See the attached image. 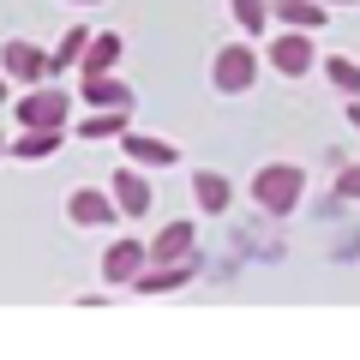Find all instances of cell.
<instances>
[{"label": "cell", "mask_w": 360, "mask_h": 360, "mask_svg": "<svg viewBox=\"0 0 360 360\" xmlns=\"http://www.w3.org/2000/svg\"><path fill=\"white\" fill-rule=\"evenodd\" d=\"M193 246H198V222H168V229L144 246V258H150V264H186Z\"/></svg>", "instance_id": "8992f818"}, {"label": "cell", "mask_w": 360, "mask_h": 360, "mask_svg": "<svg viewBox=\"0 0 360 360\" xmlns=\"http://www.w3.org/2000/svg\"><path fill=\"white\" fill-rule=\"evenodd\" d=\"M84 42H90V30H84V25H72V30L60 37V49L49 54V72H66V66H78V54H84Z\"/></svg>", "instance_id": "d6986e66"}, {"label": "cell", "mask_w": 360, "mask_h": 360, "mask_svg": "<svg viewBox=\"0 0 360 360\" xmlns=\"http://www.w3.org/2000/svg\"><path fill=\"white\" fill-rule=\"evenodd\" d=\"M324 78H330L342 96H360V60H348V54H330V60H324Z\"/></svg>", "instance_id": "ac0fdd59"}, {"label": "cell", "mask_w": 360, "mask_h": 360, "mask_svg": "<svg viewBox=\"0 0 360 360\" xmlns=\"http://www.w3.org/2000/svg\"><path fill=\"white\" fill-rule=\"evenodd\" d=\"M193 283V258H186V264H144L139 276H132V288H139V295H168V288H186Z\"/></svg>", "instance_id": "4fadbf2b"}, {"label": "cell", "mask_w": 360, "mask_h": 360, "mask_svg": "<svg viewBox=\"0 0 360 360\" xmlns=\"http://www.w3.org/2000/svg\"><path fill=\"white\" fill-rule=\"evenodd\" d=\"M78 6H103V0H78Z\"/></svg>", "instance_id": "d4e9b609"}, {"label": "cell", "mask_w": 360, "mask_h": 360, "mask_svg": "<svg viewBox=\"0 0 360 360\" xmlns=\"http://www.w3.org/2000/svg\"><path fill=\"white\" fill-rule=\"evenodd\" d=\"M210 78H217L222 96H246V90L258 84V54L246 49V42H229V49H217V66H210Z\"/></svg>", "instance_id": "7a4b0ae2"}, {"label": "cell", "mask_w": 360, "mask_h": 360, "mask_svg": "<svg viewBox=\"0 0 360 360\" xmlns=\"http://www.w3.org/2000/svg\"><path fill=\"white\" fill-rule=\"evenodd\" d=\"M120 139H127V156L139 168H174L180 162V150L168 139H150V132H120Z\"/></svg>", "instance_id": "8fae6325"}, {"label": "cell", "mask_w": 360, "mask_h": 360, "mask_svg": "<svg viewBox=\"0 0 360 360\" xmlns=\"http://www.w3.org/2000/svg\"><path fill=\"white\" fill-rule=\"evenodd\" d=\"M108 198H115L120 217H150V180H144L139 168H115V180H108Z\"/></svg>", "instance_id": "52a82bcc"}, {"label": "cell", "mask_w": 360, "mask_h": 360, "mask_svg": "<svg viewBox=\"0 0 360 360\" xmlns=\"http://www.w3.org/2000/svg\"><path fill=\"white\" fill-rule=\"evenodd\" d=\"M0 150H6V132H0Z\"/></svg>", "instance_id": "484cf974"}, {"label": "cell", "mask_w": 360, "mask_h": 360, "mask_svg": "<svg viewBox=\"0 0 360 360\" xmlns=\"http://www.w3.org/2000/svg\"><path fill=\"white\" fill-rule=\"evenodd\" d=\"M336 198H360V162L336 174Z\"/></svg>", "instance_id": "44dd1931"}, {"label": "cell", "mask_w": 360, "mask_h": 360, "mask_svg": "<svg viewBox=\"0 0 360 360\" xmlns=\"http://www.w3.org/2000/svg\"><path fill=\"white\" fill-rule=\"evenodd\" d=\"M324 0H270V18H283L288 30H324Z\"/></svg>", "instance_id": "5bb4252c"}, {"label": "cell", "mask_w": 360, "mask_h": 360, "mask_svg": "<svg viewBox=\"0 0 360 360\" xmlns=\"http://www.w3.org/2000/svg\"><path fill=\"white\" fill-rule=\"evenodd\" d=\"M193 198H198L205 217H222V210L234 205V186H229V174H217V168H198L193 174Z\"/></svg>", "instance_id": "9c48e42d"}, {"label": "cell", "mask_w": 360, "mask_h": 360, "mask_svg": "<svg viewBox=\"0 0 360 360\" xmlns=\"http://www.w3.org/2000/svg\"><path fill=\"white\" fill-rule=\"evenodd\" d=\"M6 84H13V78H6V72H0V103H6Z\"/></svg>", "instance_id": "603a6c76"}, {"label": "cell", "mask_w": 360, "mask_h": 360, "mask_svg": "<svg viewBox=\"0 0 360 360\" xmlns=\"http://www.w3.org/2000/svg\"><path fill=\"white\" fill-rule=\"evenodd\" d=\"M234 18H240L246 37H258V30H270V0H229Z\"/></svg>", "instance_id": "ffe728a7"}, {"label": "cell", "mask_w": 360, "mask_h": 360, "mask_svg": "<svg viewBox=\"0 0 360 360\" xmlns=\"http://www.w3.org/2000/svg\"><path fill=\"white\" fill-rule=\"evenodd\" d=\"M13 120H18V127H66V96H60V90H49V84H42V90H25V96H18V108H13Z\"/></svg>", "instance_id": "3957f363"}, {"label": "cell", "mask_w": 360, "mask_h": 360, "mask_svg": "<svg viewBox=\"0 0 360 360\" xmlns=\"http://www.w3.org/2000/svg\"><path fill=\"white\" fill-rule=\"evenodd\" d=\"M0 72L13 78V84H42V78H49V54H42L37 42H6V49H0Z\"/></svg>", "instance_id": "5b68a950"}, {"label": "cell", "mask_w": 360, "mask_h": 360, "mask_svg": "<svg viewBox=\"0 0 360 360\" xmlns=\"http://www.w3.org/2000/svg\"><path fill=\"white\" fill-rule=\"evenodd\" d=\"M324 6H354V0H324Z\"/></svg>", "instance_id": "cb8c5ba5"}, {"label": "cell", "mask_w": 360, "mask_h": 360, "mask_svg": "<svg viewBox=\"0 0 360 360\" xmlns=\"http://www.w3.org/2000/svg\"><path fill=\"white\" fill-rule=\"evenodd\" d=\"M78 90H84V103H90V108H132V90L120 84V78H108V72L78 78Z\"/></svg>", "instance_id": "9a60e30c"}, {"label": "cell", "mask_w": 360, "mask_h": 360, "mask_svg": "<svg viewBox=\"0 0 360 360\" xmlns=\"http://www.w3.org/2000/svg\"><path fill=\"white\" fill-rule=\"evenodd\" d=\"M132 108H96L90 120H78V139H120Z\"/></svg>", "instance_id": "e0dca14e"}, {"label": "cell", "mask_w": 360, "mask_h": 360, "mask_svg": "<svg viewBox=\"0 0 360 360\" xmlns=\"http://www.w3.org/2000/svg\"><path fill=\"white\" fill-rule=\"evenodd\" d=\"M144 264H150V258H144L139 240H115V246H108V258H103V283H127L132 288V276H139Z\"/></svg>", "instance_id": "30bf717a"}, {"label": "cell", "mask_w": 360, "mask_h": 360, "mask_svg": "<svg viewBox=\"0 0 360 360\" xmlns=\"http://www.w3.org/2000/svg\"><path fill=\"white\" fill-rule=\"evenodd\" d=\"M312 60H319V54H312V37H307V30H276V37H270V66H276L283 78L312 72Z\"/></svg>", "instance_id": "277c9868"}, {"label": "cell", "mask_w": 360, "mask_h": 360, "mask_svg": "<svg viewBox=\"0 0 360 360\" xmlns=\"http://www.w3.org/2000/svg\"><path fill=\"white\" fill-rule=\"evenodd\" d=\"M348 127H360V96H348Z\"/></svg>", "instance_id": "7402d4cb"}, {"label": "cell", "mask_w": 360, "mask_h": 360, "mask_svg": "<svg viewBox=\"0 0 360 360\" xmlns=\"http://www.w3.org/2000/svg\"><path fill=\"white\" fill-rule=\"evenodd\" d=\"M66 217H72L78 229H103V222H120V210H115V198H108V193H96V186H78V193L66 198Z\"/></svg>", "instance_id": "ba28073f"}, {"label": "cell", "mask_w": 360, "mask_h": 360, "mask_svg": "<svg viewBox=\"0 0 360 360\" xmlns=\"http://www.w3.org/2000/svg\"><path fill=\"white\" fill-rule=\"evenodd\" d=\"M300 198H307V174H300L295 162H264L252 174V205L264 210V217H288Z\"/></svg>", "instance_id": "6da1fadb"}, {"label": "cell", "mask_w": 360, "mask_h": 360, "mask_svg": "<svg viewBox=\"0 0 360 360\" xmlns=\"http://www.w3.org/2000/svg\"><path fill=\"white\" fill-rule=\"evenodd\" d=\"M60 139H66L60 127H54V132H49V127H25L13 144H6V156H18V162H42V156L60 150Z\"/></svg>", "instance_id": "7c38bea8"}, {"label": "cell", "mask_w": 360, "mask_h": 360, "mask_svg": "<svg viewBox=\"0 0 360 360\" xmlns=\"http://www.w3.org/2000/svg\"><path fill=\"white\" fill-rule=\"evenodd\" d=\"M120 60V37L115 30H90V42H84V54H78V72H108V66Z\"/></svg>", "instance_id": "2e32d148"}]
</instances>
